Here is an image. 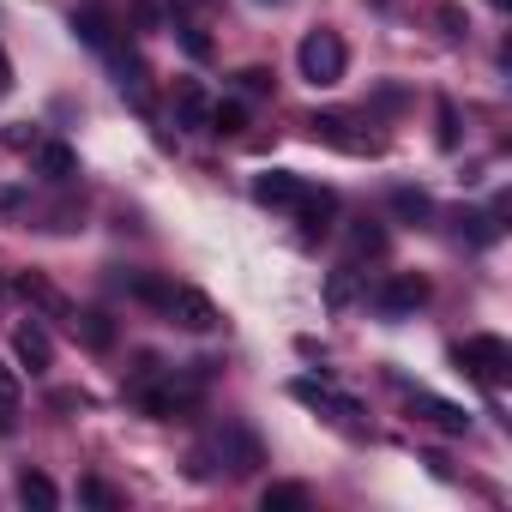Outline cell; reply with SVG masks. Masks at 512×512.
Returning <instances> with one entry per match:
<instances>
[{
  "label": "cell",
  "instance_id": "cell-1",
  "mask_svg": "<svg viewBox=\"0 0 512 512\" xmlns=\"http://www.w3.org/2000/svg\"><path fill=\"white\" fill-rule=\"evenodd\" d=\"M452 362H458V374H470L476 386H506V380H512V344L494 338V332H476V338L452 344Z\"/></svg>",
  "mask_w": 512,
  "mask_h": 512
},
{
  "label": "cell",
  "instance_id": "cell-2",
  "mask_svg": "<svg viewBox=\"0 0 512 512\" xmlns=\"http://www.w3.org/2000/svg\"><path fill=\"white\" fill-rule=\"evenodd\" d=\"M296 67H302V79H308V85H338V79H344V67H350V49H344V37H338V31H308V37H302V49H296Z\"/></svg>",
  "mask_w": 512,
  "mask_h": 512
},
{
  "label": "cell",
  "instance_id": "cell-3",
  "mask_svg": "<svg viewBox=\"0 0 512 512\" xmlns=\"http://www.w3.org/2000/svg\"><path fill=\"white\" fill-rule=\"evenodd\" d=\"M211 452L229 464V476H253L266 464V446H260V434L253 428H241V422H223L217 434H211Z\"/></svg>",
  "mask_w": 512,
  "mask_h": 512
},
{
  "label": "cell",
  "instance_id": "cell-4",
  "mask_svg": "<svg viewBox=\"0 0 512 512\" xmlns=\"http://www.w3.org/2000/svg\"><path fill=\"white\" fill-rule=\"evenodd\" d=\"M320 187L308 181V175H296V169H266V175H253V199L260 205H272V211H296V205H308Z\"/></svg>",
  "mask_w": 512,
  "mask_h": 512
},
{
  "label": "cell",
  "instance_id": "cell-5",
  "mask_svg": "<svg viewBox=\"0 0 512 512\" xmlns=\"http://www.w3.org/2000/svg\"><path fill=\"white\" fill-rule=\"evenodd\" d=\"M308 127H314V139H326V145H338V151H350V157H380V139L362 133L350 115H314Z\"/></svg>",
  "mask_w": 512,
  "mask_h": 512
},
{
  "label": "cell",
  "instance_id": "cell-6",
  "mask_svg": "<svg viewBox=\"0 0 512 512\" xmlns=\"http://www.w3.org/2000/svg\"><path fill=\"white\" fill-rule=\"evenodd\" d=\"M428 302V278H416V272H404V278H386L380 290H374V308H380V320H404V314H416Z\"/></svg>",
  "mask_w": 512,
  "mask_h": 512
},
{
  "label": "cell",
  "instance_id": "cell-7",
  "mask_svg": "<svg viewBox=\"0 0 512 512\" xmlns=\"http://www.w3.org/2000/svg\"><path fill=\"white\" fill-rule=\"evenodd\" d=\"M133 404H139L151 422H175V416L193 410V392H181L175 380H169V386H157V380H133Z\"/></svg>",
  "mask_w": 512,
  "mask_h": 512
},
{
  "label": "cell",
  "instance_id": "cell-8",
  "mask_svg": "<svg viewBox=\"0 0 512 512\" xmlns=\"http://www.w3.org/2000/svg\"><path fill=\"white\" fill-rule=\"evenodd\" d=\"M163 314H169L175 326H187V332H211V326L223 320V314L211 308V296H205V290H187V284H175V290H169Z\"/></svg>",
  "mask_w": 512,
  "mask_h": 512
},
{
  "label": "cell",
  "instance_id": "cell-9",
  "mask_svg": "<svg viewBox=\"0 0 512 512\" xmlns=\"http://www.w3.org/2000/svg\"><path fill=\"white\" fill-rule=\"evenodd\" d=\"M13 356H19V368H31V374H49V368H55V344H49V332H43L37 320L13 332Z\"/></svg>",
  "mask_w": 512,
  "mask_h": 512
},
{
  "label": "cell",
  "instance_id": "cell-10",
  "mask_svg": "<svg viewBox=\"0 0 512 512\" xmlns=\"http://www.w3.org/2000/svg\"><path fill=\"white\" fill-rule=\"evenodd\" d=\"M332 217H338V193L332 187H320L308 205H296V223H302V241H320V235H332Z\"/></svg>",
  "mask_w": 512,
  "mask_h": 512
},
{
  "label": "cell",
  "instance_id": "cell-11",
  "mask_svg": "<svg viewBox=\"0 0 512 512\" xmlns=\"http://www.w3.org/2000/svg\"><path fill=\"white\" fill-rule=\"evenodd\" d=\"M290 398L296 404H314V410H332V416H356V398L332 392L326 380H290Z\"/></svg>",
  "mask_w": 512,
  "mask_h": 512
},
{
  "label": "cell",
  "instance_id": "cell-12",
  "mask_svg": "<svg viewBox=\"0 0 512 512\" xmlns=\"http://www.w3.org/2000/svg\"><path fill=\"white\" fill-rule=\"evenodd\" d=\"M410 410H422V416H428L434 428H446V434H464V428H470V416H464L458 404H446V398H434V392H422V386L410 392Z\"/></svg>",
  "mask_w": 512,
  "mask_h": 512
},
{
  "label": "cell",
  "instance_id": "cell-13",
  "mask_svg": "<svg viewBox=\"0 0 512 512\" xmlns=\"http://www.w3.org/2000/svg\"><path fill=\"white\" fill-rule=\"evenodd\" d=\"M109 284H115V290H127V296H133V302H145V308H163V302H169V290H175V284H163V278H151V272H115Z\"/></svg>",
  "mask_w": 512,
  "mask_h": 512
},
{
  "label": "cell",
  "instance_id": "cell-14",
  "mask_svg": "<svg viewBox=\"0 0 512 512\" xmlns=\"http://www.w3.org/2000/svg\"><path fill=\"white\" fill-rule=\"evenodd\" d=\"M73 332H79V344H85V350H115V320H109L103 308L73 314Z\"/></svg>",
  "mask_w": 512,
  "mask_h": 512
},
{
  "label": "cell",
  "instance_id": "cell-15",
  "mask_svg": "<svg viewBox=\"0 0 512 512\" xmlns=\"http://www.w3.org/2000/svg\"><path fill=\"white\" fill-rule=\"evenodd\" d=\"M205 115H211V97H205L193 79H181V85H175V121H181V127H205Z\"/></svg>",
  "mask_w": 512,
  "mask_h": 512
},
{
  "label": "cell",
  "instance_id": "cell-16",
  "mask_svg": "<svg viewBox=\"0 0 512 512\" xmlns=\"http://www.w3.org/2000/svg\"><path fill=\"white\" fill-rule=\"evenodd\" d=\"M37 169H43L49 181H73V175H79V157H73V145L49 139V145H37Z\"/></svg>",
  "mask_w": 512,
  "mask_h": 512
},
{
  "label": "cell",
  "instance_id": "cell-17",
  "mask_svg": "<svg viewBox=\"0 0 512 512\" xmlns=\"http://www.w3.org/2000/svg\"><path fill=\"white\" fill-rule=\"evenodd\" d=\"M73 37H79L85 49H97V55H103V49L115 43V31H109V19H103V13H91V7H85V13H73Z\"/></svg>",
  "mask_w": 512,
  "mask_h": 512
},
{
  "label": "cell",
  "instance_id": "cell-18",
  "mask_svg": "<svg viewBox=\"0 0 512 512\" xmlns=\"http://www.w3.org/2000/svg\"><path fill=\"white\" fill-rule=\"evenodd\" d=\"M19 500H25V506H43V512L61 506V494H55V482H49L43 470H25V476H19Z\"/></svg>",
  "mask_w": 512,
  "mask_h": 512
},
{
  "label": "cell",
  "instance_id": "cell-19",
  "mask_svg": "<svg viewBox=\"0 0 512 512\" xmlns=\"http://www.w3.org/2000/svg\"><path fill=\"white\" fill-rule=\"evenodd\" d=\"M260 506H266V512H302V506H308V488H302V482H272V488L260 494Z\"/></svg>",
  "mask_w": 512,
  "mask_h": 512
},
{
  "label": "cell",
  "instance_id": "cell-20",
  "mask_svg": "<svg viewBox=\"0 0 512 512\" xmlns=\"http://www.w3.org/2000/svg\"><path fill=\"white\" fill-rule=\"evenodd\" d=\"M392 211L410 217V223H422V217H434V199L422 187H392Z\"/></svg>",
  "mask_w": 512,
  "mask_h": 512
},
{
  "label": "cell",
  "instance_id": "cell-21",
  "mask_svg": "<svg viewBox=\"0 0 512 512\" xmlns=\"http://www.w3.org/2000/svg\"><path fill=\"white\" fill-rule=\"evenodd\" d=\"M350 302H356V266H338V272L326 278V308H332V314H344Z\"/></svg>",
  "mask_w": 512,
  "mask_h": 512
},
{
  "label": "cell",
  "instance_id": "cell-22",
  "mask_svg": "<svg viewBox=\"0 0 512 512\" xmlns=\"http://www.w3.org/2000/svg\"><path fill=\"white\" fill-rule=\"evenodd\" d=\"M241 127H247V109H241V103H211L205 133H241Z\"/></svg>",
  "mask_w": 512,
  "mask_h": 512
},
{
  "label": "cell",
  "instance_id": "cell-23",
  "mask_svg": "<svg viewBox=\"0 0 512 512\" xmlns=\"http://www.w3.org/2000/svg\"><path fill=\"white\" fill-rule=\"evenodd\" d=\"M19 296H25V302H37V308H49V314H67V302H61L37 272H25V278H19Z\"/></svg>",
  "mask_w": 512,
  "mask_h": 512
},
{
  "label": "cell",
  "instance_id": "cell-24",
  "mask_svg": "<svg viewBox=\"0 0 512 512\" xmlns=\"http://www.w3.org/2000/svg\"><path fill=\"white\" fill-rule=\"evenodd\" d=\"M175 43L187 49V61H211V37H205L199 25H187V19H175Z\"/></svg>",
  "mask_w": 512,
  "mask_h": 512
},
{
  "label": "cell",
  "instance_id": "cell-25",
  "mask_svg": "<svg viewBox=\"0 0 512 512\" xmlns=\"http://www.w3.org/2000/svg\"><path fill=\"white\" fill-rule=\"evenodd\" d=\"M79 500H85V506H103V512H115V506H121V494H115L103 476H85V482H79Z\"/></svg>",
  "mask_w": 512,
  "mask_h": 512
},
{
  "label": "cell",
  "instance_id": "cell-26",
  "mask_svg": "<svg viewBox=\"0 0 512 512\" xmlns=\"http://www.w3.org/2000/svg\"><path fill=\"white\" fill-rule=\"evenodd\" d=\"M380 247H386V229H380V223H368V217H362V223H356V229H350V253H380Z\"/></svg>",
  "mask_w": 512,
  "mask_h": 512
},
{
  "label": "cell",
  "instance_id": "cell-27",
  "mask_svg": "<svg viewBox=\"0 0 512 512\" xmlns=\"http://www.w3.org/2000/svg\"><path fill=\"white\" fill-rule=\"evenodd\" d=\"M235 85H241L247 97H266V91H272V73H266V67H241V73H235Z\"/></svg>",
  "mask_w": 512,
  "mask_h": 512
},
{
  "label": "cell",
  "instance_id": "cell-28",
  "mask_svg": "<svg viewBox=\"0 0 512 512\" xmlns=\"http://www.w3.org/2000/svg\"><path fill=\"white\" fill-rule=\"evenodd\" d=\"M434 115H440V145L452 151V145H458V109H452V103L440 97V103H434Z\"/></svg>",
  "mask_w": 512,
  "mask_h": 512
},
{
  "label": "cell",
  "instance_id": "cell-29",
  "mask_svg": "<svg viewBox=\"0 0 512 512\" xmlns=\"http://www.w3.org/2000/svg\"><path fill=\"white\" fill-rule=\"evenodd\" d=\"M13 404H19V374L0 368V410H13Z\"/></svg>",
  "mask_w": 512,
  "mask_h": 512
},
{
  "label": "cell",
  "instance_id": "cell-30",
  "mask_svg": "<svg viewBox=\"0 0 512 512\" xmlns=\"http://www.w3.org/2000/svg\"><path fill=\"white\" fill-rule=\"evenodd\" d=\"M440 31H446V37H464V13H458V7H440Z\"/></svg>",
  "mask_w": 512,
  "mask_h": 512
},
{
  "label": "cell",
  "instance_id": "cell-31",
  "mask_svg": "<svg viewBox=\"0 0 512 512\" xmlns=\"http://www.w3.org/2000/svg\"><path fill=\"white\" fill-rule=\"evenodd\" d=\"M49 404H55V410H85V404H91V398H85V392H55V398H49Z\"/></svg>",
  "mask_w": 512,
  "mask_h": 512
},
{
  "label": "cell",
  "instance_id": "cell-32",
  "mask_svg": "<svg viewBox=\"0 0 512 512\" xmlns=\"http://www.w3.org/2000/svg\"><path fill=\"white\" fill-rule=\"evenodd\" d=\"M133 19H139L145 31H157V7H151V0H133Z\"/></svg>",
  "mask_w": 512,
  "mask_h": 512
},
{
  "label": "cell",
  "instance_id": "cell-33",
  "mask_svg": "<svg viewBox=\"0 0 512 512\" xmlns=\"http://www.w3.org/2000/svg\"><path fill=\"white\" fill-rule=\"evenodd\" d=\"M25 205V187H0V211H19Z\"/></svg>",
  "mask_w": 512,
  "mask_h": 512
},
{
  "label": "cell",
  "instance_id": "cell-34",
  "mask_svg": "<svg viewBox=\"0 0 512 512\" xmlns=\"http://www.w3.org/2000/svg\"><path fill=\"white\" fill-rule=\"evenodd\" d=\"M13 91V61H7V49H0V97Z\"/></svg>",
  "mask_w": 512,
  "mask_h": 512
},
{
  "label": "cell",
  "instance_id": "cell-35",
  "mask_svg": "<svg viewBox=\"0 0 512 512\" xmlns=\"http://www.w3.org/2000/svg\"><path fill=\"white\" fill-rule=\"evenodd\" d=\"M199 7H211V0H175V19L181 13H199Z\"/></svg>",
  "mask_w": 512,
  "mask_h": 512
},
{
  "label": "cell",
  "instance_id": "cell-36",
  "mask_svg": "<svg viewBox=\"0 0 512 512\" xmlns=\"http://www.w3.org/2000/svg\"><path fill=\"white\" fill-rule=\"evenodd\" d=\"M488 7H500V13H506V0H488Z\"/></svg>",
  "mask_w": 512,
  "mask_h": 512
},
{
  "label": "cell",
  "instance_id": "cell-37",
  "mask_svg": "<svg viewBox=\"0 0 512 512\" xmlns=\"http://www.w3.org/2000/svg\"><path fill=\"white\" fill-rule=\"evenodd\" d=\"M260 7H278V0H260Z\"/></svg>",
  "mask_w": 512,
  "mask_h": 512
}]
</instances>
